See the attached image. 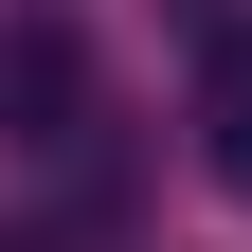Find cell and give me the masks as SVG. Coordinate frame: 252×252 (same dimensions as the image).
<instances>
[{
    "mask_svg": "<svg viewBox=\"0 0 252 252\" xmlns=\"http://www.w3.org/2000/svg\"><path fill=\"white\" fill-rule=\"evenodd\" d=\"M0 126L108 198V90H90V36L72 18H0Z\"/></svg>",
    "mask_w": 252,
    "mask_h": 252,
    "instance_id": "obj_1",
    "label": "cell"
},
{
    "mask_svg": "<svg viewBox=\"0 0 252 252\" xmlns=\"http://www.w3.org/2000/svg\"><path fill=\"white\" fill-rule=\"evenodd\" d=\"M0 252H18V234H0Z\"/></svg>",
    "mask_w": 252,
    "mask_h": 252,
    "instance_id": "obj_2",
    "label": "cell"
}]
</instances>
